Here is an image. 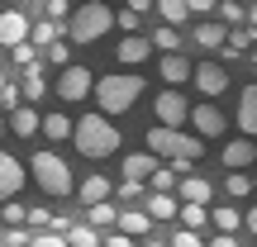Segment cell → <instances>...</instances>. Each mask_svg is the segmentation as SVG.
<instances>
[{"label":"cell","mask_w":257,"mask_h":247,"mask_svg":"<svg viewBox=\"0 0 257 247\" xmlns=\"http://www.w3.org/2000/svg\"><path fill=\"white\" fill-rule=\"evenodd\" d=\"M24 219L34 223V228H53V214H48V209H29Z\"/></svg>","instance_id":"f6af8a7d"},{"label":"cell","mask_w":257,"mask_h":247,"mask_svg":"<svg viewBox=\"0 0 257 247\" xmlns=\"http://www.w3.org/2000/svg\"><path fill=\"white\" fill-rule=\"evenodd\" d=\"M191 124H195V133H200V138H219L224 128H229V119H224V114L214 110V100L191 105Z\"/></svg>","instance_id":"9c48e42d"},{"label":"cell","mask_w":257,"mask_h":247,"mask_svg":"<svg viewBox=\"0 0 257 247\" xmlns=\"http://www.w3.org/2000/svg\"><path fill=\"white\" fill-rule=\"evenodd\" d=\"M114 219H119V209H114L110 200H95V204H86V223H91L95 233H100V228H110Z\"/></svg>","instance_id":"7402d4cb"},{"label":"cell","mask_w":257,"mask_h":247,"mask_svg":"<svg viewBox=\"0 0 257 247\" xmlns=\"http://www.w3.org/2000/svg\"><path fill=\"white\" fill-rule=\"evenodd\" d=\"M48 19H57V24H67V15H72V0H48Z\"/></svg>","instance_id":"f35d334b"},{"label":"cell","mask_w":257,"mask_h":247,"mask_svg":"<svg viewBox=\"0 0 257 247\" xmlns=\"http://www.w3.org/2000/svg\"><path fill=\"white\" fill-rule=\"evenodd\" d=\"M67 233V247H95L100 242V233L91 228V223H72V228H62Z\"/></svg>","instance_id":"4dcf8cb0"},{"label":"cell","mask_w":257,"mask_h":247,"mask_svg":"<svg viewBox=\"0 0 257 247\" xmlns=\"http://www.w3.org/2000/svg\"><path fill=\"white\" fill-rule=\"evenodd\" d=\"M19 190H24V166H19L10 152H0V204L15 200Z\"/></svg>","instance_id":"30bf717a"},{"label":"cell","mask_w":257,"mask_h":247,"mask_svg":"<svg viewBox=\"0 0 257 247\" xmlns=\"http://www.w3.org/2000/svg\"><path fill=\"white\" fill-rule=\"evenodd\" d=\"M148 147H153L157 157H200L205 152L200 133H181V128H167V124L148 128Z\"/></svg>","instance_id":"5b68a950"},{"label":"cell","mask_w":257,"mask_h":247,"mask_svg":"<svg viewBox=\"0 0 257 247\" xmlns=\"http://www.w3.org/2000/svg\"><path fill=\"white\" fill-rule=\"evenodd\" d=\"M0 128H5V114H0Z\"/></svg>","instance_id":"9f6ffc18"},{"label":"cell","mask_w":257,"mask_h":247,"mask_svg":"<svg viewBox=\"0 0 257 247\" xmlns=\"http://www.w3.org/2000/svg\"><path fill=\"white\" fill-rule=\"evenodd\" d=\"M110 29H114V10L100 5V0H86L81 10L67 15V38H72V43H95V38L110 34Z\"/></svg>","instance_id":"3957f363"},{"label":"cell","mask_w":257,"mask_h":247,"mask_svg":"<svg viewBox=\"0 0 257 247\" xmlns=\"http://www.w3.org/2000/svg\"><path fill=\"white\" fill-rule=\"evenodd\" d=\"M167 166H172L176 176H191L195 171V157H167Z\"/></svg>","instance_id":"ee69618b"},{"label":"cell","mask_w":257,"mask_h":247,"mask_svg":"<svg viewBox=\"0 0 257 247\" xmlns=\"http://www.w3.org/2000/svg\"><path fill=\"white\" fill-rule=\"evenodd\" d=\"M105 247H128V233L119 228V233H110V238H105Z\"/></svg>","instance_id":"681fc988"},{"label":"cell","mask_w":257,"mask_h":247,"mask_svg":"<svg viewBox=\"0 0 257 247\" xmlns=\"http://www.w3.org/2000/svg\"><path fill=\"white\" fill-rule=\"evenodd\" d=\"M143 247H172V242H143Z\"/></svg>","instance_id":"db71d44e"},{"label":"cell","mask_w":257,"mask_h":247,"mask_svg":"<svg viewBox=\"0 0 257 247\" xmlns=\"http://www.w3.org/2000/svg\"><path fill=\"white\" fill-rule=\"evenodd\" d=\"M148 53H153V38H143V34H128L119 48H114V57H119L124 67H143L148 62Z\"/></svg>","instance_id":"8fae6325"},{"label":"cell","mask_w":257,"mask_h":247,"mask_svg":"<svg viewBox=\"0 0 257 247\" xmlns=\"http://www.w3.org/2000/svg\"><path fill=\"white\" fill-rule=\"evenodd\" d=\"M0 242H5V247H29L34 238H29V228H19V223H15V228H5V238H0Z\"/></svg>","instance_id":"74e56055"},{"label":"cell","mask_w":257,"mask_h":247,"mask_svg":"<svg viewBox=\"0 0 257 247\" xmlns=\"http://www.w3.org/2000/svg\"><path fill=\"white\" fill-rule=\"evenodd\" d=\"M157 15H162V24H176V29H181L186 24V15H191V5H186V0H157Z\"/></svg>","instance_id":"4316f807"},{"label":"cell","mask_w":257,"mask_h":247,"mask_svg":"<svg viewBox=\"0 0 257 247\" xmlns=\"http://www.w3.org/2000/svg\"><path fill=\"white\" fill-rule=\"evenodd\" d=\"M29 171H34V181H38V190H43V195H72L76 190L72 166H67L57 152H48V147H38V152H34Z\"/></svg>","instance_id":"277c9868"},{"label":"cell","mask_w":257,"mask_h":247,"mask_svg":"<svg viewBox=\"0 0 257 247\" xmlns=\"http://www.w3.org/2000/svg\"><path fill=\"white\" fill-rule=\"evenodd\" d=\"M224 38H229V24H224V19H219V24H214V19H205V24L195 29V43H200V48H210V53H219V48H224Z\"/></svg>","instance_id":"d6986e66"},{"label":"cell","mask_w":257,"mask_h":247,"mask_svg":"<svg viewBox=\"0 0 257 247\" xmlns=\"http://www.w3.org/2000/svg\"><path fill=\"white\" fill-rule=\"evenodd\" d=\"M148 214L153 219H176V195L172 190H153L148 195Z\"/></svg>","instance_id":"d4e9b609"},{"label":"cell","mask_w":257,"mask_h":247,"mask_svg":"<svg viewBox=\"0 0 257 247\" xmlns=\"http://www.w3.org/2000/svg\"><path fill=\"white\" fill-rule=\"evenodd\" d=\"M172 247H205V242H200V233H195V228H181L172 238Z\"/></svg>","instance_id":"60d3db41"},{"label":"cell","mask_w":257,"mask_h":247,"mask_svg":"<svg viewBox=\"0 0 257 247\" xmlns=\"http://www.w3.org/2000/svg\"><path fill=\"white\" fill-rule=\"evenodd\" d=\"M252 190H257V176H252Z\"/></svg>","instance_id":"6f0895ef"},{"label":"cell","mask_w":257,"mask_h":247,"mask_svg":"<svg viewBox=\"0 0 257 247\" xmlns=\"http://www.w3.org/2000/svg\"><path fill=\"white\" fill-rule=\"evenodd\" d=\"M43 62H53V67H67V62H72V43L53 38V43H48V57H43Z\"/></svg>","instance_id":"e575fe53"},{"label":"cell","mask_w":257,"mask_h":247,"mask_svg":"<svg viewBox=\"0 0 257 247\" xmlns=\"http://www.w3.org/2000/svg\"><path fill=\"white\" fill-rule=\"evenodd\" d=\"M29 247H67V233H43V238H34V242H29Z\"/></svg>","instance_id":"b9f144b4"},{"label":"cell","mask_w":257,"mask_h":247,"mask_svg":"<svg viewBox=\"0 0 257 247\" xmlns=\"http://www.w3.org/2000/svg\"><path fill=\"white\" fill-rule=\"evenodd\" d=\"M110 190H114V181L110 176H86V181H76V195H81V204H95V200H110Z\"/></svg>","instance_id":"e0dca14e"},{"label":"cell","mask_w":257,"mask_h":247,"mask_svg":"<svg viewBox=\"0 0 257 247\" xmlns=\"http://www.w3.org/2000/svg\"><path fill=\"white\" fill-rule=\"evenodd\" d=\"M0 86H5V72H0Z\"/></svg>","instance_id":"11a10c76"},{"label":"cell","mask_w":257,"mask_h":247,"mask_svg":"<svg viewBox=\"0 0 257 247\" xmlns=\"http://www.w3.org/2000/svg\"><path fill=\"white\" fill-rule=\"evenodd\" d=\"M148 190H176V171H172V166H153V176H148Z\"/></svg>","instance_id":"d6a6232c"},{"label":"cell","mask_w":257,"mask_h":247,"mask_svg":"<svg viewBox=\"0 0 257 247\" xmlns=\"http://www.w3.org/2000/svg\"><path fill=\"white\" fill-rule=\"evenodd\" d=\"M114 29H124V34H138V10H119V15H114Z\"/></svg>","instance_id":"ab89813d"},{"label":"cell","mask_w":257,"mask_h":247,"mask_svg":"<svg viewBox=\"0 0 257 247\" xmlns=\"http://www.w3.org/2000/svg\"><path fill=\"white\" fill-rule=\"evenodd\" d=\"M91 67H81V62H67L62 67V76H57V100H67V105H76V100H86V95H91Z\"/></svg>","instance_id":"8992f818"},{"label":"cell","mask_w":257,"mask_h":247,"mask_svg":"<svg viewBox=\"0 0 257 247\" xmlns=\"http://www.w3.org/2000/svg\"><path fill=\"white\" fill-rule=\"evenodd\" d=\"M224 190H229L233 200H243V195H252V176H248V171H229V181H224Z\"/></svg>","instance_id":"1f68e13d"},{"label":"cell","mask_w":257,"mask_h":247,"mask_svg":"<svg viewBox=\"0 0 257 247\" xmlns=\"http://www.w3.org/2000/svg\"><path fill=\"white\" fill-rule=\"evenodd\" d=\"M153 48H157V53H181V29H176V24H162L153 34Z\"/></svg>","instance_id":"f1b7e54d"},{"label":"cell","mask_w":257,"mask_h":247,"mask_svg":"<svg viewBox=\"0 0 257 247\" xmlns=\"http://www.w3.org/2000/svg\"><path fill=\"white\" fill-rule=\"evenodd\" d=\"M153 110H157V124H167V128H181L186 119H191V100L181 95V86H167V91L153 100Z\"/></svg>","instance_id":"52a82bcc"},{"label":"cell","mask_w":257,"mask_h":247,"mask_svg":"<svg viewBox=\"0 0 257 247\" xmlns=\"http://www.w3.org/2000/svg\"><path fill=\"white\" fill-rule=\"evenodd\" d=\"M19 100H24V95H19V86H10V81L0 86V105H5V110H15Z\"/></svg>","instance_id":"7bdbcfd3"},{"label":"cell","mask_w":257,"mask_h":247,"mask_svg":"<svg viewBox=\"0 0 257 247\" xmlns=\"http://www.w3.org/2000/svg\"><path fill=\"white\" fill-rule=\"evenodd\" d=\"M243 228H248V233H257V204H252L248 214H243Z\"/></svg>","instance_id":"f907efd6"},{"label":"cell","mask_w":257,"mask_h":247,"mask_svg":"<svg viewBox=\"0 0 257 247\" xmlns=\"http://www.w3.org/2000/svg\"><path fill=\"white\" fill-rule=\"evenodd\" d=\"M210 223H214V233H238V228H243V214L233 209V204H214Z\"/></svg>","instance_id":"603a6c76"},{"label":"cell","mask_w":257,"mask_h":247,"mask_svg":"<svg viewBox=\"0 0 257 247\" xmlns=\"http://www.w3.org/2000/svg\"><path fill=\"white\" fill-rule=\"evenodd\" d=\"M72 128H76V124L67 119V114H48L38 133H48V138H53V143H62V138H72Z\"/></svg>","instance_id":"f546056e"},{"label":"cell","mask_w":257,"mask_h":247,"mask_svg":"<svg viewBox=\"0 0 257 247\" xmlns=\"http://www.w3.org/2000/svg\"><path fill=\"white\" fill-rule=\"evenodd\" d=\"M238 128L248 138H257V86H243L238 91Z\"/></svg>","instance_id":"2e32d148"},{"label":"cell","mask_w":257,"mask_h":247,"mask_svg":"<svg viewBox=\"0 0 257 247\" xmlns=\"http://www.w3.org/2000/svg\"><path fill=\"white\" fill-rule=\"evenodd\" d=\"M248 24H252V29H257V0H252V10H248Z\"/></svg>","instance_id":"f5cc1de1"},{"label":"cell","mask_w":257,"mask_h":247,"mask_svg":"<svg viewBox=\"0 0 257 247\" xmlns=\"http://www.w3.org/2000/svg\"><path fill=\"white\" fill-rule=\"evenodd\" d=\"M176 219H181L186 228H195V233H200L205 223H210V209H205V204H191V200H186L181 209H176Z\"/></svg>","instance_id":"83f0119b"},{"label":"cell","mask_w":257,"mask_h":247,"mask_svg":"<svg viewBox=\"0 0 257 247\" xmlns=\"http://www.w3.org/2000/svg\"><path fill=\"white\" fill-rule=\"evenodd\" d=\"M10 128H15V133H19V138H34V133H38V128H43V119H38V114H34V110H24V100H19V105H15V110H10Z\"/></svg>","instance_id":"ffe728a7"},{"label":"cell","mask_w":257,"mask_h":247,"mask_svg":"<svg viewBox=\"0 0 257 247\" xmlns=\"http://www.w3.org/2000/svg\"><path fill=\"white\" fill-rule=\"evenodd\" d=\"M114 223H119V228L128 233V238H143V233L153 228V214H148V209H124Z\"/></svg>","instance_id":"44dd1931"},{"label":"cell","mask_w":257,"mask_h":247,"mask_svg":"<svg viewBox=\"0 0 257 247\" xmlns=\"http://www.w3.org/2000/svg\"><path fill=\"white\" fill-rule=\"evenodd\" d=\"M153 157L148 152H134V157H124V181H148V176H153Z\"/></svg>","instance_id":"484cf974"},{"label":"cell","mask_w":257,"mask_h":247,"mask_svg":"<svg viewBox=\"0 0 257 247\" xmlns=\"http://www.w3.org/2000/svg\"><path fill=\"white\" fill-rule=\"evenodd\" d=\"M53 38H62V24H57V19H38V24H29V43H34V48H48Z\"/></svg>","instance_id":"cb8c5ba5"},{"label":"cell","mask_w":257,"mask_h":247,"mask_svg":"<svg viewBox=\"0 0 257 247\" xmlns=\"http://www.w3.org/2000/svg\"><path fill=\"white\" fill-rule=\"evenodd\" d=\"M114 190H119L124 200H138V190H143V181H124V185H114Z\"/></svg>","instance_id":"7dc6e473"},{"label":"cell","mask_w":257,"mask_h":247,"mask_svg":"<svg viewBox=\"0 0 257 247\" xmlns=\"http://www.w3.org/2000/svg\"><path fill=\"white\" fill-rule=\"evenodd\" d=\"M210 247H238V242H233V233H214Z\"/></svg>","instance_id":"c3c4849f"},{"label":"cell","mask_w":257,"mask_h":247,"mask_svg":"<svg viewBox=\"0 0 257 247\" xmlns=\"http://www.w3.org/2000/svg\"><path fill=\"white\" fill-rule=\"evenodd\" d=\"M24 38H29V19L19 15V10H5V15H0V43L15 48V43H24Z\"/></svg>","instance_id":"4fadbf2b"},{"label":"cell","mask_w":257,"mask_h":247,"mask_svg":"<svg viewBox=\"0 0 257 247\" xmlns=\"http://www.w3.org/2000/svg\"><path fill=\"white\" fill-rule=\"evenodd\" d=\"M157 72H162V81H167V86H181V81H191V72H195V67L186 62L181 53H162V62H157Z\"/></svg>","instance_id":"5bb4252c"},{"label":"cell","mask_w":257,"mask_h":247,"mask_svg":"<svg viewBox=\"0 0 257 247\" xmlns=\"http://www.w3.org/2000/svg\"><path fill=\"white\" fill-rule=\"evenodd\" d=\"M10 57H15L19 67H29V62H38V48H34V43L24 38V43H15V48H10Z\"/></svg>","instance_id":"8d00e7d4"},{"label":"cell","mask_w":257,"mask_h":247,"mask_svg":"<svg viewBox=\"0 0 257 247\" xmlns=\"http://www.w3.org/2000/svg\"><path fill=\"white\" fill-rule=\"evenodd\" d=\"M153 5H157V0H128V10H138V15H148Z\"/></svg>","instance_id":"816d5d0a"},{"label":"cell","mask_w":257,"mask_h":247,"mask_svg":"<svg viewBox=\"0 0 257 247\" xmlns=\"http://www.w3.org/2000/svg\"><path fill=\"white\" fill-rule=\"evenodd\" d=\"M219 19H224L229 29H233V24H248V10H243L238 0H219Z\"/></svg>","instance_id":"836d02e7"},{"label":"cell","mask_w":257,"mask_h":247,"mask_svg":"<svg viewBox=\"0 0 257 247\" xmlns=\"http://www.w3.org/2000/svg\"><path fill=\"white\" fill-rule=\"evenodd\" d=\"M72 143H76V152H81V157L100 162V157L119 152V128H114V124L105 119L100 110H95V114H81V119H76V128H72Z\"/></svg>","instance_id":"7a4b0ae2"},{"label":"cell","mask_w":257,"mask_h":247,"mask_svg":"<svg viewBox=\"0 0 257 247\" xmlns=\"http://www.w3.org/2000/svg\"><path fill=\"white\" fill-rule=\"evenodd\" d=\"M176 195H181V200H191V204H210V181H200V176H181V181H176Z\"/></svg>","instance_id":"ac0fdd59"},{"label":"cell","mask_w":257,"mask_h":247,"mask_svg":"<svg viewBox=\"0 0 257 247\" xmlns=\"http://www.w3.org/2000/svg\"><path fill=\"white\" fill-rule=\"evenodd\" d=\"M191 81L200 86V95H205V100H214V95H224V91H229V72H224L219 62H200V67L191 72Z\"/></svg>","instance_id":"ba28073f"},{"label":"cell","mask_w":257,"mask_h":247,"mask_svg":"<svg viewBox=\"0 0 257 247\" xmlns=\"http://www.w3.org/2000/svg\"><path fill=\"white\" fill-rule=\"evenodd\" d=\"M252 67H257V53H252Z\"/></svg>","instance_id":"680465c9"},{"label":"cell","mask_w":257,"mask_h":247,"mask_svg":"<svg viewBox=\"0 0 257 247\" xmlns=\"http://www.w3.org/2000/svg\"><path fill=\"white\" fill-rule=\"evenodd\" d=\"M24 214H29V209H24L19 200H5V204H0V219H5L10 228H15V223H24Z\"/></svg>","instance_id":"d590c367"},{"label":"cell","mask_w":257,"mask_h":247,"mask_svg":"<svg viewBox=\"0 0 257 247\" xmlns=\"http://www.w3.org/2000/svg\"><path fill=\"white\" fill-rule=\"evenodd\" d=\"M43 72H48L43 62H29V67H24V86H19V95H24L29 105H38V100L48 95V81H43Z\"/></svg>","instance_id":"9a60e30c"},{"label":"cell","mask_w":257,"mask_h":247,"mask_svg":"<svg viewBox=\"0 0 257 247\" xmlns=\"http://www.w3.org/2000/svg\"><path fill=\"white\" fill-rule=\"evenodd\" d=\"M186 5H191V15H214L219 0H186Z\"/></svg>","instance_id":"bcb514c9"},{"label":"cell","mask_w":257,"mask_h":247,"mask_svg":"<svg viewBox=\"0 0 257 247\" xmlns=\"http://www.w3.org/2000/svg\"><path fill=\"white\" fill-rule=\"evenodd\" d=\"M252 157H257V147H252V138L243 133V138H233L229 147H224V166H229V171H248L252 166Z\"/></svg>","instance_id":"7c38bea8"},{"label":"cell","mask_w":257,"mask_h":247,"mask_svg":"<svg viewBox=\"0 0 257 247\" xmlns=\"http://www.w3.org/2000/svg\"><path fill=\"white\" fill-rule=\"evenodd\" d=\"M91 95L100 105V114H128L138 105V95H143V76L138 72H110L91 86Z\"/></svg>","instance_id":"6da1fadb"}]
</instances>
